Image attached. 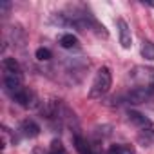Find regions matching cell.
I'll return each mask as SVG.
<instances>
[{"mask_svg":"<svg viewBox=\"0 0 154 154\" xmlns=\"http://www.w3.org/2000/svg\"><path fill=\"white\" fill-rule=\"evenodd\" d=\"M18 131H20V134L22 136H26V138H36L38 134H40V125L35 122V120H31V118H26L22 123H20V127H18Z\"/></svg>","mask_w":154,"mask_h":154,"instance_id":"obj_6","label":"cell"},{"mask_svg":"<svg viewBox=\"0 0 154 154\" xmlns=\"http://www.w3.org/2000/svg\"><path fill=\"white\" fill-rule=\"evenodd\" d=\"M60 100H47V102H44V107H42V118H45V120H58L60 116H62V112H60Z\"/></svg>","mask_w":154,"mask_h":154,"instance_id":"obj_4","label":"cell"},{"mask_svg":"<svg viewBox=\"0 0 154 154\" xmlns=\"http://www.w3.org/2000/svg\"><path fill=\"white\" fill-rule=\"evenodd\" d=\"M72 145H74V149H76V152H78V154H93L91 145L87 143V140H85L80 132H74V136H72Z\"/></svg>","mask_w":154,"mask_h":154,"instance_id":"obj_9","label":"cell"},{"mask_svg":"<svg viewBox=\"0 0 154 154\" xmlns=\"http://www.w3.org/2000/svg\"><path fill=\"white\" fill-rule=\"evenodd\" d=\"M122 154H134V149L131 145H122Z\"/></svg>","mask_w":154,"mask_h":154,"instance_id":"obj_15","label":"cell"},{"mask_svg":"<svg viewBox=\"0 0 154 154\" xmlns=\"http://www.w3.org/2000/svg\"><path fill=\"white\" fill-rule=\"evenodd\" d=\"M140 51H141V56L145 60H154V44L150 40H143Z\"/></svg>","mask_w":154,"mask_h":154,"instance_id":"obj_11","label":"cell"},{"mask_svg":"<svg viewBox=\"0 0 154 154\" xmlns=\"http://www.w3.org/2000/svg\"><path fill=\"white\" fill-rule=\"evenodd\" d=\"M154 94L147 89V87H134V89H131L129 93H127V102L129 103H145V102H149L150 98H152Z\"/></svg>","mask_w":154,"mask_h":154,"instance_id":"obj_3","label":"cell"},{"mask_svg":"<svg viewBox=\"0 0 154 154\" xmlns=\"http://www.w3.org/2000/svg\"><path fill=\"white\" fill-rule=\"evenodd\" d=\"M47 154H67V150H65V147L62 145L60 140H53V143H51Z\"/></svg>","mask_w":154,"mask_h":154,"instance_id":"obj_13","label":"cell"},{"mask_svg":"<svg viewBox=\"0 0 154 154\" xmlns=\"http://www.w3.org/2000/svg\"><path fill=\"white\" fill-rule=\"evenodd\" d=\"M2 71H4V76H17V78H24L22 67H20V63L15 58H4L2 60Z\"/></svg>","mask_w":154,"mask_h":154,"instance_id":"obj_5","label":"cell"},{"mask_svg":"<svg viewBox=\"0 0 154 154\" xmlns=\"http://www.w3.org/2000/svg\"><path fill=\"white\" fill-rule=\"evenodd\" d=\"M127 116H129V122H132V123H134L136 127H140L141 131L152 129V122H150L145 114H141V112H138V111H129Z\"/></svg>","mask_w":154,"mask_h":154,"instance_id":"obj_8","label":"cell"},{"mask_svg":"<svg viewBox=\"0 0 154 154\" xmlns=\"http://www.w3.org/2000/svg\"><path fill=\"white\" fill-rule=\"evenodd\" d=\"M11 98H13V102L18 103L20 107H26V109L36 107V94H35L33 91L26 89V87H22L20 91H17L15 94H11Z\"/></svg>","mask_w":154,"mask_h":154,"instance_id":"obj_2","label":"cell"},{"mask_svg":"<svg viewBox=\"0 0 154 154\" xmlns=\"http://www.w3.org/2000/svg\"><path fill=\"white\" fill-rule=\"evenodd\" d=\"M118 35H120V44H122V47L129 49V47L132 45V35H131V29H129V26H127V22H125L123 18L118 20Z\"/></svg>","mask_w":154,"mask_h":154,"instance_id":"obj_7","label":"cell"},{"mask_svg":"<svg viewBox=\"0 0 154 154\" xmlns=\"http://www.w3.org/2000/svg\"><path fill=\"white\" fill-rule=\"evenodd\" d=\"M107 154H122V145H111Z\"/></svg>","mask_w":154,"mask_h":154,"instance_id":"obj_14","label":"cell"},{"mask_svg":"<svg viewBox=\"0 0 154 154\" xmlns=\"http://www.w3.org/2000/svg\"><path fill=\"white\" fill-rule=\"evenodd\" d=\"M60 45L63 49H74V47H78V38H76L72 33H65L60 38Z\"/></svg>","mask_w":154,"mask_h":154,"instance_id":"obj_10","label":"cell"},{"mask_svg":"<svg viewBox=\"0 0 154 154\" xmlns=\"http://www.w3.org/2000/svg\"><path fill=\"white\" fill-rule=\"evenodd\" d=\"M35 56H36V60H40V62H49V60L53 58V53H51L47 47H38L36 53H35Z\"/></svg>","mask_w":154,"mask_h":154,"instance_id":"obj_12","label":"cell"},{"mask_svg":"<svg viewBox=\"0 0 154 154\" xmlns=\"http://www.w3.org/2000/svg\"><path fill=\"white\" fill-rule=\"evenodd\" d=\"M111 84H112V74H111V69L109 67H100L94 80L91 84V91H89V96L91 98H102L103 94L109 93L111 89Z\"/></svg>","mask_w":154,"mask_h":154,"instance_id":"obj_1","label":"cell"},{"mask_svg":"<svg viewBox=\"0 0 154 154\" xmlns=\"http://www.w3.org/2000/svg\"><path fill=\"white\" fill-rule=\"evenodd\" d=\"M9 8H11V4H9V2H0V9H2V13H4V11H8Z\"/></svg>","mask_w":154,"mask_h":154,"instance_id":"obj_16","label":"cell"}]
</instances>
